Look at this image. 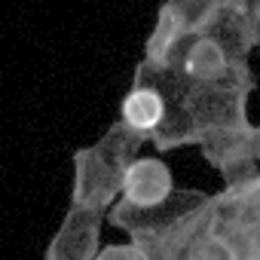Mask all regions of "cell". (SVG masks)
Segmentation results:
<instances>
[{
    "label": "cell",
    "mask_w": 260,
    "mask_h": 260,
    "mask_svg": "<svg viewBox=\"0 0 260 260\" xmlns=\"http://www.w3.org/2000/svg\"><path fill=\"white\" fill-rule=\"evenodd\" d=\"M251 86L239 80H217V83H193L190 86V113L199 132L217 125H245L248 122V98ZM199 141V138H196Z\"/></svg>",
    "instance_id": "6"
},
{
    "label": "cell",
    "mask_w": 260,
    "mask_h": 260,
    "mask_svg": "<svg viewBox=\"0 0 260 260\" xmlns=\"http://www.w3.org/2000/svg\"><path fill=\"white\" fill-rule=\"evenodd\" d=\"M205 34L223 46V52L230 55L239 77L254 80L248 58L260 46V10L257 7L245 4V0H223L217 13L211 16V22L205 25Z\"/></svg>",
    "instance_id": "4"
},
{
    "label": "cell",
    "mask_w": 260,
    "mask_h": 260,
    "mask_svg": "<svg viewBox=\"0 0 260 260\" xmlns=\"http://www.w3.org/2000/svg\"><path fill=\"white\" fill-rule=\"evenodd\" d=\"M150 138L128 122L116 119L107 132L89 144L77 147L71 153L74 162V184H71V202L89 205V208H113L122 199V181L125 169L138 159V150Z\"/></svg>",
    "instance_id": "1"
},
{
    "label": "cell",
    "mask_w": 260,
    "mask_h": 260,
    "mask_svg": "<svg viewBox=\"0 0 260 260\" xmlns=\"http://www.w3.org/2000/svg\"><path fill=\"white\" fill-rule=\"evenodd\" d=\"M214 193H205V190H175L166 202L159 205H147V208H138V205H128V202H116L110 211H107V223L113 230H122L128 239H150L156 233H166L172 230L175 223H181L184 217H190L193 211L205 208L211 202Z\"/></svg>",
    "instance_id": "3"
},
{
    "label": "cell",
    "mask_w": 260,
    "mask_h": 260,
    "mask_svg": "<svg viewBox=\"0 0 260 260\" xmlns=\"http://www.w3.org/2000/svg\"><path fill=\"white\" fill-rule=\"evenodd\" d=\"M107 220V208L68 205L55 236L46 245L43 260H95L101 254V230Z\"/></svg>",
    "instance_id": "7"
},
{
    "label": "cell",
    "mask_w": 260,
    "mask_h": 260,
    "mask_svg": "<svg viewBox=\"0 0 260 260\" xmlns=\"http://www.w3.org/2000/svg\"><path fill=\"white\" fill-rule=\"evenodd\" d=\"M184 71L193 83H217V80H239L245 86H257L254 80H245L236 74L230 55L223 52V46L208 37V34H199V37H190L187 40V49H184Z\"/></svg>",
    "instance_id": "9"
},
{
    "label": "cell",
    "mask_w": 260,
    "mask_h": 260,
    "mask_svg": "<svg viewBox=\"0 0 260 260\" xmlns=\"http://www.w3.org/2000/svg\"><path fill=\"white\" fill-rule=\"evenodd\" d=\"M257 52H260V46H257Z\"/></svg>",
    "instance_id": "13"
},
{
    "label": "cell",
    "mask_w": 260,
    "mask_h": 260,
    "mask_svg": "<svg viewBox=\"0 0 260 260\" xmlns=\"http://www.w3.org/2000/svg\"><path fill=\"white\" fill-rule=\"evenodd\" d=\"M162 116H166V98H162V92L156 86H150V83L132 80L128 92L119 101V119L150 138L159 128Z\"/></svg>",
    "instance_id": "10"
},
{
    "label": "cell",
    "mask_w": 260,
    "mask_h": 260,
    "mask_svg": "<svg viewBox=\"0 0 260 260\" xmlns=\"http://www.w3.org/2000/svg\"><path fill=\"white\" fill-rule=\"evenodd\" d=\"M175 178L172 169L159 159V156H138L132 166L125 169V181H122V202L128 205H159L175 193Z\"/></svg>",
    "instance_id": "8"
},
{
    "label": "cell",
    "mask_w": 260,
    "mask_h": 260,
    "mask_svg": "<svg viewBox=\"0 0 260 260\" xmlns=\"http://www.w3.org/2000/svg\"><path fill=\"white\" fill-rule=\"evenodd\" d=\"M245 4H251V7H257V10H260V0H245Z\"/></svg>",
    "instance_id": "12"
},
{
    "label": "cell",
    "mask_w": 260,
    "mask_h": 260,
    "mask_svg": "<svg viewBox=\"0 0 260 260\" xmlns=\"http://www.w3.org/2000/svg\"><path fill=\"white\" fill-rule=\"evenodd\" d=\"M95 260H150V254L138 239H128L119 245H104Z\"/></svg>",
    "instance_id": "11"
},
{
    "label": "cell",
    "mask_w": 260,
    "mask_h": 260,
    "mask_svg": "<svg viewBox=\"0 0 260 260\" xmlns=\"http://www.w3.org/2000/svg\"><path fill=\"white\" fill-rule=\"evenodd\" d=\"M202 159L220 172L223 184H239L257 175L260 162V125H217L199 132L196 141Z\"/></svg>",
    "instance_id": "2"
},
{
    "label": "cell",
    "mask_w": 260,
    "mask_h": 260,
    "mask_svg": "<svg viewBox=\"0 0 260 260\" xmlns=\"http://www.w3.org/2000/svg\"><path fill=\"white\" fill-rule=\"evenodd\" d=\"M223 0H162L156 25L144 40V58H162L187 37L205 34V25Z\"/></svg>",
    "instance_id": "5"
}]
</instances>
